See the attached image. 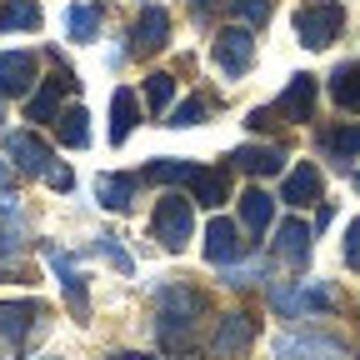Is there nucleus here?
I'll use <instances>...</instances> for the list:
<instances>
[{"label":"nucleus","mask_w":360,"mask_h":360,"mask_svg":"<svg viewBox=\"0 0 360 360\" xmlns=\"http://www.w3.org/2000/svg\"><path fill=\"white\" fill-rule=\"evenodd\" d=\"M215 6H225V0H191V11H195V20H205Z\"/></svg>","instance_id":"nucleus-37"},{"label":"nucleus","mask_w":360,"mask_h":360,"mask_svg":"<svg viewBox=\"0 0 360 360\" xmlns=\"http://www.w3.org/2000/svg\"><path fill=\"white\" fill-rule=\"evenodd\" d=\"M245 125H250V130H270V125H276V110L260 105V110H250V115H245Z\"/></svg>","instance_id":"nucleus-36"},{"label":"nucleus","mask_w":360,"mask_h":360,"mask_svg":"<svg viewBox=\"0 0 360 360\" xmlns=\"http://www.w3.org/2000/svg\"><path fill=\"white\" fill-rule=\"evenodd\" d=\"M101 20H105V11L96 6V0H85V6H70V11H65V35L85 45V40H96V35H101Z\"/></svg>","instance_id":"nucleus-21"},{"label":"nucleus","mask_w":360,"mask_h":360,"mask_svg":"<svg viewBox=\"0 0 360 360\" xmlns=\"http://www.w3.org/2000/svg\"><path fill=\"white\" fill-rule=\"evenodd\" d=\"M40 321H45V305L40 300H0V340L20 345Z\"/></svg>","instance_id":"nucleus-11"},{"label":"nucleus","mask_w":360,"mask_h":360,"mask_svg":"<svg viewBox=\"0 0 360 360\" xmlns=\"http://www.w3.org/2000/svg\"><path fill=\"white\" fill-rule=\"evenodd\" d=\"M240 255H245L240 225L225 220V215H215V220L205 225V260H210V265H236Z\"/></svg>","instance_id":"nucleus-10"},{"label":"nucleus","mask_w":360,"mask_h":360,"mask_svg":"<svg viewBox=\"0 0 360 360\" xmlns=\"http://www.w3.org/2000/svg\"><path fill=\"white\" fill-rule=\"evenodd\" d=\"M105 360H141V355H130V350H120V355H105Z\"/></svg>","instance_id":"nucleus-39"},{"label":"nucleus","mask_w":360,"mask_h":360,"mask_svg":"<svg viewBox=\"0 0 360 360\" xmlns=\"http://www.w3.org/2000/svg\"><path fill=\"white\" fill-rule=\"evenodd\" d=\"M170 101H175V75H170V70L146 75V105L160 115V110H170Z\"/></svg>","instance_id":"nucleus-27"},{"label":"nucleus","mask_w":360,"mask_h":360,"mask_svg":"<svg viewBox=\"0 0 360 360\" xmlns=\"http://www.w3.org/2000/svg\"><path fill=\"white\" fill-rule=\"evenodd\" d=\"M250 340H255V321L245 310H231V315H220V326L210 335V355L215 360H236V355L250 350Z\"/></svg>","instance_id":"nucleus-6"},{"label":"nucleus","mask_w":360,"mask_h":360,"mask_svg":"<svg viewBox=\"0 0 360 360\" xmlns=\"http://www.w3.org/2000/svg\"><path fill=\"white\" fill-rule=\"evenodd\" d=\"M150 231H155V240H160L170 255H180V250H186V245H191V236H195V205H191V195H175V191H165V195L155 200Z\"/></svg>","instance_id":"nucleus-2"},{"label":"nucleus","mask_w":360,"mask_h":360,"mask_svg":"<svg viewBox=\"0 0 360 360\" xmlns=\"http://www.w3.org/2000/svg\"><path fill=\"white\" fill-rule=\"evenodd\" d=\"M130 40H135V51H141V56L160 51V45L170 40V15H165V6H141V15H135V30H130Z\"/></svg>","instance_id":"nucleus-14"},{"label":"nucleus","mask_w":360,"mask_h":360,"mask_svg":"<svg viewBox=\"0 0 360 360\" xmlns=\"http://www.w3.org/2000/svg\"><path fill=\"white\" fill-rule=\"evenodd\" d=\"M345 265L360 276V220H350V231H345Z\"/></svg>","instance_id":"nucleus-34"},{"label":"nucleus","mask_w":360,"mask_h":360,"mask_svg":"<svg viewBox=\"0 0 360 360\" xmlns=\"http://www.w3.org/2000/svg\"><path fill=\"white\" fill-rule=\"evenodd\" d=\"M96 200H101L105 210H130V200H135V175H101V180H96Z\"/></svg>","instance_id":"nucleus-24"},{"label":"nucleus","mask_w":360,"mask_h":360,"mask_svg":"<svg viewBox=\"0 0 360 360\" xmlns=\"http://www.w3.org/2000/svg\"><path fill=\"white\" fill-rule=\"evenodd\" d=\"M265 276V265L260 260H245V265H225V285L231 290H245V285H255Z\"/></svg>","instance_id":"nucleus-32"},{"label":"nucleus","mask_w":360,"mask_h":360,"mask_svg":"<svg viewBox=\"0 0 360 360\" xmlns=\"http://www.w3.org/2000/svg\"><path fill=\"white\" fill-rule=\"evenodd\" d=\"M225 6H231V15H240V25H265L270 20V0H225Z\"/></svg>","instance_id":"nucleus-31"},{"label":"nucleus","mask_w":360,"mask_h":360,"mask_svg":"<svg viewBox=\"0 0 360 360\" xmlns=\"http://www.w3.org/2000/svg\"><path fill=\"white\" fill-rule=\"evenodd\" d=\"M135 125H141V101H135V90L120 85L110 96V146H125Z\"/></svg>","instance_id":"nucleus-17"},{"label":"nucleus","mask_w":360,"mask_h":360,"mask_svg":"<svg viewBox=\"0 0 360 360\" xmlns=\"http://www.w3.org/2000/svg\"><path fill=\"white\" fill-rule=\"evenodd\" d=\"M205 110H210V105H205L200 96H191V101H180V105L165 115V125H175V130H186V125H200V120H205Z\"/></svg>","instance_id":"nucleus-29"},{"label":"nucleus","mask_w":360,"mask_h":360,"mask_svg":"<svg viewBox=\"0 0 360 360\" xmlns=\"http://www.w3.org/2000/svg\"><path fill=\"white\" fill-rule=\"evenodd\" d=\"M350 180H355V191H360V170H355V175H350Z\"/></svg>","instance_id":"nucleus-40"},{"label":"nucleus","mask_w":360,"mask_h":360,"mask_svg":"<svg viewBox=\"0 0 360 360\" xmlns=\"http://www.w3.org/2000/svg\"><path fill=\"white\" fill-rule=\"evenodd\" d=\"M6 155L15 160V170H25V175H45L56 165V150L40 141L35 130H11L6 135Z\"/></svg>","instance_id":"nucleus-7"},{"label":"nucleus","mask_w":360,"mask_h":360,"mask_svg":"<svg viewBox=\"0 0 360 360\" xmlns=\"http://www.w3.org/2000/svg\"><path fill=\"white\" fill-rule=\"evenodd\" d=\"M215 65L240 80L250 65H255V40H250V25H231V30H220L215 35Z\"/></svg>","instance_id":"nucleus-5"},{"label":"nucleus","mask_w":360,"mask_h":360,"mask_svg":"<svg viewBox=\"0 0 360 360\" xmlns=\"http://www.w3.org/2000/svg\"><path fill=\"white\" fill-rule=\"evenodd\" d=\"M270 220H276V200H270L265 191H245L240 195V225H245L250 236H265Z\"/></svg>","instance_id":"nucleus-19"},{"label":"nucleus","mask_w":360,"mask_h":360,"mask_svg":"<svg viewBox=\"0 0 360 360\" xmlns=\"http://www.w3.org/2000/svg\"><path fill=\"white\" fill-rule=\"evenodd\" d=\"M195 170H200V165L165 155V160H150V165L141 170V180H150V186H191V180H195Z\"/></svg>","instance_id":"nucleus-20"},{"label":"nucleus","mask_w":360,"mask_h":360,"mask_svg":"<svg viewBox=\"0 0 360 360\" xmlns=\"http://www.w3.org/2000/svg\"><path fill=\"white\" fill-rule=\"evenodd\" d=\"M321 150H326V155H335V160H350V155H360V125L330 130L326 141H321Z\"/></svg>","instance_id":"nucleus-28"},{"label":"nucleus","mask_w":360,"mask_h":360,"mask_svg":"<svg viewBox=\"0 0 360 360\" xmlns=\"http://www.w3.org/2000/svg\"><path fill=\"white\" fill-rule=\"evenodd\" d=\"M231 160H236V170H245V175H281V170H285V150H281V146H240Z\"/></svg>","instance_id":"nucleus-18"},{"label":"nucleus","mask_w":360,"mask_h":360,"mask_svg":"<svg viewBox=\"0 0 360 360\" xmlns=\"http://www.w3.org/2000/svg\"><path fill=\"white\" fill-rule=\"evenodd\" d=\"M295 295H300V315H305V310H330V305H335V290L321 285V281H305Z\"/></svg>","instance_id":"nucleus-30"},{"label":"nucleus","mask_w":360,"mask_h":360,"mask_svg":"<svg viewBox=\"0 0 360 360\" xmlns=\"http://www.w3.org/2000/svg\"><path fill=\"white\" fill-rule=\"evenodd\" d=\"M6 191H11V165L0 160V195H6Z\"/></svg>","instance_id":"nucleus-38"},{"label":"nucleus","mask_w":360,"mask_h":360,"mask_svg":"<svg viewBox=\"0 0 360 360\" xmlns=\"http://www.w3.org/2000/svg\"><path fill=\"white\" fill-rule=\"evenodd\" d=\"M35 65L40 60L30 51H0V96H30Z\"/></svg>","instance_id":"nucleus-13"},{"label":"nucleus","mask_w":360,"mask_h":360,"mask_svg":"<svg viewBox=\"0 0 360 360\" xmlns=\"http://www.w3.org/2000/svg\"><path fill=\"white\" fill-rule=\"evenodd\" d=\"M56 130H60V146L85 150V146H90V110H85V105L60 110V115H56Z\"/></svg>","instance_id":"nucleus-22"},{"label":"nucleus","mask_w":360,"mask_h":360,"mask_svg":"<svg viewBox=\"0 0 360 360\" xmlns=\"http://www.w3.org/2000/svg\"><path fill=\"white\" fill-rule=\"evenodd\" d=\"M315 96H321V85H315V75H290L285 96L276 101V115H285L290 125H305L315 115Z\"/></svg>","instance_id":"nucleus-12"},{"label":"nucleus","mask_w":360,"mask_h":360,"mask_svg":"<svg viewBox=\"0 0 360 360\" xmlns=\"http://www.w3.org/2000/svg\"><path fill=\"white\" fill-rule=\"evenodd\" d=\"M96 250H101V255H105V260L120 270V276H130V270H135L130 250H120V240H115V236H101V240H96Z\"/></svg>","instance_id":"nucleus-33"},{"label":"nucleus","mask_w":360,"mask_h":360,"mask_svg":"<svg viewBox=\"0 0 360 360\" xmlns=\"http://www.w3.org/2000/svg\"><path fill=\"white\" fill-rule=\"evenodd\" d=\"M191 200H200V205H225L231 200V180H225V170H195V180H191Z\"/></svg>","instance_id":"nucleus-23"},{"label":"nucleus","mask_w":360,"mask_h":360,"mask_svg":"<svg viewBox=\"0 0 360 360\" xmlns=\"http://www.w3.org/2000/svg\"><path fill=\"white\" fill-rule=\"evenodd\" d=\"M45 180H51V191H70V186H75L70 165H51V170H45Z\"/></svg>","instance_id":"nucleus-35"},{"label":"nucleus","mask_w":360,"mask_h":360,"mask_svg":"<svg viewBox=\"0 0 360 360\" xmlns=\"http://www.w3.org/2000/svg\"><path fill=\"white\" fill-rule=\"evenodd\" d=\"M276 360H345V345L330 340V335L300 330V335H281L276 340Z\"/></svg>","instance_id":"nucleus-8"},{"label":"nucleus","mask_w":360,"mask_h":360,"mask_svg":"<svg viewBox=\"0 0 360 360\" xmlns=\"http://www.w3.org/2000/svg\"><path fill=\"white\" fill-rule=\"evenodd\" d=\"M310 240H315V231H310L305 220H285L281 231H276V255H281L285 265L300 270V265L310 260Z\"/></svg>","instance_id":"nucleus-15"},{"label":"nucleus","mask_w":360,"mask_h":360,"mask_svg":"<svg viewBox=\"0 0 360 360\" xmlns=\"http://www.w3.org/2000/svg\"><path fill=\"white\" fill-rule=\"evenodd\" d=\"M0 30H40V6L35 0H6L0 6Z\"/></svg>","instance_id":"nucleus-26"},{"label":"nucleus","mask_w":360,"mask_h":360,"mask_svg":"<svg viewBox=\"0 0 360 360\" xmlns=\"http://www.w3.org/2000/svg\"><path fill=\"white\" fill-rule=\"evenodd\" d=\"M281 200H285V205H315V200H321V170H315L310 160H300V165L285 175Z\"/></svg>","instance_id":"nucleus-16"},{"label":"nucleus","mask_w":360,"mask_h":360,"mask_svg":"<svg viewBox=\"0 0 360 360\" xmlns=\"http://www.w3.org/2000/svg\"><path fill=\"white\" fill-rule=\"evenodd\" d=\"M330 101L340 110H360V65H335L330 70Z\"/></svg>","instance_id":"nucleus-25"},{"label":"nucleus","mask_w":360,"mask_h":360,"mask_svg":"<svg viewBox=\"0 0 360 360\" xmlns=\"http://www.w3.org/2000/svg\"><path fill=\"white\" fill-rule=\"evenodd\" d=\"M205 315V295L191 285H160L155 290V340L170 355H186L195 345V326Z\"/></svg>","instance_id":"nucleus-1"},{"label":"nucleus","mask_w":360,"mask_h":360,"mask_svg":"<svg viewBox=\"0 0 360 360\" xmlns=\"http://www.w3.org/2000/svg\"><path fill=\"white\" fill-rule=\"evenodd\" d=\"M45 260L56 265V276H60V290H65V305L75 321H90V290H85V276H80V265L65 255V250H45Z\"/></svg>","instance_id":"nucleus-9"},{"label":"nucleus","mask_w":360,"mask_h":360,"mask_svg":"<svg viewBox=\"0 0 360 360\" xmlns=\"http://www.w3.org/2000/svg\"><path fill=\"white\" fill-rule=\"evenodd\" d=\"M51 60H56L51 80H45V85L35 90V96L25 101V120H30V125H45V120H56V115H60V96H70V90H75V70H70L60 56H51Z\"/></svg>","instance_id":"nucleus-4"},{"label":"nucleus","mask_w":360,"mask_h":360,"mask_svg":"<svg viewBox=\"0 0 360 360\" xmlns=\"http://www.w3.org/2000/svg\"><path fill=\"white\" fill-rule=\"evenodd\" d=\"M345 30V6L340 0H310V6L295 11V35L305 51H326V45H335Z\"/></svg>","instance_id":"nucleus-3"}]
</instances>
